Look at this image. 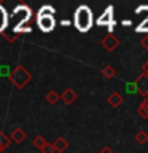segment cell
Masks as SVG:
<instances>
[{"label": "cell", "mask_w": 148, "mask_h": 153, "mask_svg": "<svg viewBox=\"0 0 148 153\" xmlns=\"http://www.w3.org/2000/svg\"><path fill=\"white\" fill-rule=\"evenodd\" d=\"M53 147H54V152H64L69 147V142L65 140L64 137H57L54 142H53Z\"/></svg>", "instance_id": "11"}, {"label": "cell", "mask_w": 148, "mask_h": 153, "mask_svg": "<svg viewBox=\"0 0 148 153\" xmlns=\"http://www.w3.org/2000/svg\"><path fill=\"white\" fill-rule=\"evenodd\" d=\"M135 88H137V93L147 97L148 96V75H140L138 78L135 80Z\"/></svg>", "instance_id": "5"}, {"label": "cell", "mask_w": 148, "mask_h": 153, "mask_svg": "<svg viewBox=\"0 0 148 153\" xmlns=\"http://www.w3.org/2000/svg\"><path fill=\"white\" fill-rule=\"evenodd\" d=\"M99 153H115V152H113L110 147H104V148H102V150H100Z\"/></svg>", "instance_id": "22"}, {"label": "cell", "mask_w": 148, "mask_h": 153, "mask_svg": "<svg viewBox=\"0 0 148 153\" xmlns=\"http://www.w3.org/2000/svg\"><path fill=\"white\" fill-rule=\"evenodd\" d=\"M13 18L16 19V27H14V30L19 32L21 27H22V22L30 18V10H29V7H26V5H21V7H18L16 10H14Z\"/></svg>", "instance_id": "4"}, {"label": "cell", "mask_w": 148, "mask_h": 153, "mask_svg": "<svg viewBox=\"0 0 148 153\" xmlns=\"http://www.w3.org/2000/svg\"><path fill=\"white\" fill-rule=\"evenodd\" d=\"M107 102H108L110 105H112V107H115V108H116V107H119V105L123 104V96L119 94V93H116V91H113V93L108 96Z\"/></svg>", "instance_id": "10"}, {"label": "cell", "mask_w": 148, "mask_h": 153, "mask_svg": "<svg viewBox=\"0 0 148 153\" xmlns=\"http://www.w3.org/2000/svg\"><path fill=\"white\" fill-rule=\"evenodd\" d=\"M59 96H61V99L64 100L65 104H69V105H70V104H73L75 100H76V93H75L73 89H70V88L64 89V93L59 94Z\"/></svg>", "instance_id": "9"}, {"label": "cell", "mask_w": 148, "mask_h": 153, "mask_svg": "<svg viewBox=\"0 0 148 153\" xmlns=\"http://www.w3.org/2000/svg\"><path fill=\"white\" fill-rule=\"evenodd\" d=\"M73 24L80 32H88L91 26H92V11L89 7L81 5L76 8V11L73 14Z\"/></svg>", "instance_id": "1"}, {"label": "cell", "mask_w": 148, "mask_h": 153, "mask_svg": "<svg viewBox=\"0 0 148 153\" xmlns=\"http://www.w3.org/2000/svg\"><path fill=\"white\" fill-rule=\"evenodd\" d=\"M142 72H143V75H148V61H145L142 64Z\"/></svg>", "instance_id": "20"}, {"label": "cell", "mask_w": 148, "mask_h": 153, "mask_svg": "<svg viewBox=\"0 0 148 153\" xmlns=\"http://www.w3.org/2000/svg\"><path fill=\"white\" fill-rule=\"evenodd\" d=\"M135 142L138 143V145H145V143L148 142V132L140 129V131L135 134Z\"/></svg>", "instance_id": "14"}, {"label": "cell", "mask_w": 148, "mask_h": 153, "mask_svg": "<svg viewBox=\"0 0 148 153\" xmlns=\"http://www.w3.org/2000/svg\"><path fill=\"white\" fill-rule=\"evenodd\" d=\"M118 45H119V40L113 35V33H107V35L102 38V46L107 51H115L118 48Z\"/></svg>", "instance_id": "6"}, {"label": "cell", "mask_w": 148, "mask_h": 153, "mask_svg": "<svg viewBox=\"0 0 148 153\" xmlns=\"http://www.w3.org/2000/svg\"><path fill=\"white\" fill-rule=\"evenodd\" d=\"M7 42H8V43H14V37H13V35H8V37H7Z\"/></svg>", "instance_id": "23"}, {"label": "cell", "mask_w": 148, "mask_h": 153, "mask_svg": "<svg viewBox=\"0 0 148 153\" xmlns=\"http://www.w3.org/2000/svg\"><path fill=\"white\" fill-rule=\"evenodd\" d=\"M10 143H11V140H10V137H8L5 132L0 131V152L7 150V148L10 147Z\"/></svg>", "instance_id": "15"}, {"label": "cell", "mask_w": 148, "mask_h": 153, "mask_svg": "<svg viewBox=\"0 0 148 153\" xmlns=\"http://www.w3.org/2000/svg\"><path fill=\"white\" fill-rule=\"evenodd\" d=\"M40 152H41V153H56V152H54V147H53V143H48V142H46L45 147L40 148Z\"/></svg>", "instance_id": "19"}, {"label": "cell", "mask_w": 148, "mask_h": 153, "mask_svg": "<svg viewBox=\"0 0 148 153\" xmlns=\"http://www.w3.org/2000/svg\"><path fill=\"white\" fill-rule=\"evenodd\" d=\"M142 46L145 48V50L148 51V35L145 37V38H142Z\"/></svg>", "instance_id": "21"}, {"label": "cell", "mask_w": 148, "mask_h": 153, "mask_svg": "<svg viewBox=\"0 0 148 153\" xmlns=\"http://www.w3.org/2000/svg\"><path fill=\"white\" fill-rule=\"evenodd\" d=\"M33 145H35L37 148H41V147H45L46 145V140H45V137H41V136H37V137H33Z\"/></svg>", "instance_id": "18"}, {"label": "cell", "mask_w": 148, "mask_h": 153, "mask_svg": "<svg viewBox=\"0 0 148 153\" xmlns=\"http://www.w3.org/2000/svg\"><path fill=\"white\" fill-rule=\"evenodd\" d=\"M102 75H104L105 78H107V80H112L113 76L116 75V70H115L112 65H105L104 69H102Z\"/></svg>", "instance_id": "17"}, {"label": "cell", "mask_w": 148, "mask_h": 153, "mask_svg": "<svg viewBox=\"0 0 148 153\" xmlns=\"http://www.w3.org/2000/svg\"><path fill=\"white\" fill-rule=\"evenodd\" d=\"M53 13H54L53 7H43L40 10V13H38L37 24L43 32H51L53 29H54L56 19H54V16H53Z\"/></svg>", "instance_id": "2"}, {"label": "cell", "mask_w": 148, "mask_h": 153, "mask_svg": "<svg viewBox=\"0 0 148 153\" xmlns=\"http://www.w3.org/2000/svg\"><path fill=\"white\" fill-rule=\"evenodd\" d=\"M10 140L16 142V143H22L26 140V131H24L22 128H14L11 136H10Z\"/></svg>", "instance_id": "8"}, {"label": "cell", "mask_w": 148, "mask_h": 153, "mask_svg": "<svg viewBox=\"0 0 148 153\" xmlns=\"http://www.w3.org/2000/svg\"><path fill=\"white\" fill-rule=\"evenodd\" d=\"M138 115H140L142 118H148V96L140 104V107H138Z\"/></svg>", "instance_id": "16"}, {"label": "cell", "mask_w": 148, "mask_h": 153, "mask_svg": "<svg viewBox=\"0 0 148 153\" xmlns=\"http://www.w3.org/2000/svg\"><path fill=\"white\" fill-rule=\"evenodd\" d=\"M59 99H61V96L57 94V91H54V89H50L45 94V100H46L48 104H51V105L57 104V100H59Z\"/></svg>", "instance_id": "12"}, {"label": "cell", "mask_w": 148, "mask_h": 153, "mask_svg": "<svg viewBox=\"0 0 148 153\" xmlns=\"http://www.w3.org/2000/svg\"><path fill=\"white\" fill-rule=\"evenodd\" d=\"M97 24L99 26H112L113 24V8L112 7H108L102 13V16L97 19Z\"/></svg>", "instance_id": "7"}, {"label": "cell", "mask_w": 148, "mask_h": 153, "mask_svg": "<svg viewBox=\"0 0 148 153\" xmlns=\"http://www.w3.org/2000/svg\"><path fill=\"white\" fill-rule=\"evenodd\" d=\"M10 80L13 81V85L16 86V88L22 89L24 86H26L29 81L32 80V75L26 70V67L16 65V67H14V70L11 72V75H10Z\"/></svg>", "instance_id": "3"}, {"label": "cell", "mask_w": 148, "mask_h": 153, "mask_svg": "<svg viewBox=\"0 0 148 153\" xmlns=\"http://www.w3.org/2000/svg\"><path fill=\"white\" fill-rule=\"evenodd\" d=\"M8 26V14H7V10L5 7L0 5V32H3Z\"/></svg>", "instance_id": "13"}]
</instances>
